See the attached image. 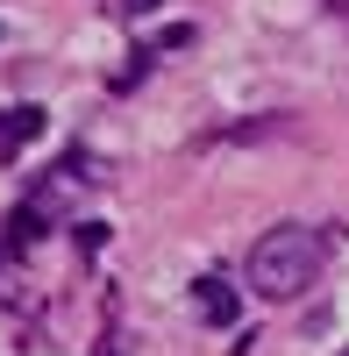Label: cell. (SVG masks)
I'll use <instances>...</instances> for the list:
<instances>
[{
    "mask_svg": "<svg viewBox=\"0 0 349 356\" xmlns=\"http://www.w3.org/2000/svg\"><path fill=\"white\" fill-rule=\"evenodd\" d=\"M321 264H328V235H314L300 221H278L271 235H257V250H250V292L285 307V300H300V292H314Z\"/></svg>",
    "mask_w": 349,
    "mask_h": 356,
    "instance_id": "obj_1",
    "label": "cell"
},
{
    "mask_svg": "<svg viewBox=\"0 0 349 356\" xmlns=\"http://www.w3.org/2000/svg\"><path fill=\"white\" fill-rule=\"evenodd\" d=\"M193 292H200V321H207V328H236L243 300H236V285H228V271H207Z\"/></svg>",
    "mask_w": 349,
    "mask_h": 356,
    "instance_id": "obj_2",
    "label": "cell"
}]
</instances>
